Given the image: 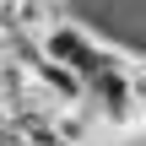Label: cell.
Returning a JSON list of instances; mask_svg holds the SVG:
<instances>
[{
    "label": "cell",
    "mask_w": 146,
    "mask_h": 146,
    "mask_svg": "<svg viewBox=\"0 0 146 146\" xmlns=\"http://www.w3.org/2000/svg\"><path fill=\"white\" fill-rule=\"evenodd\" d=\"M0 146H33L22 135V125H11V119H0Z\"/></svg>",
    "instance_id": "3957f363"
},
{
    "label": "cell",
    "mask_w": 146,
    "mask_h": 146,
    "mask_svg": "<svg viewBox=\"0 0 146 146\" xmlns=\"http://www.w3.org/2000/svg\"><path fill=\"white\" fill-rule=\"evenodd\" d=\"M0 54H5V27H0Z\"/></svg>",
    "instance_id": "5b68a950"
},
{
    "label": "cell",
    "mask_w": 146,
    "mask_h": 146,
    "mask_svg": "<svg viewBox=\"0 0 146 146\" xmlns=\"http://www.w3.org/2000/svg\"><path fill=\"white\" fill-rule=\"evenodd\" d=\"M5 11H11V0H0V16H5Z\"/></svg>",
    "instance_id": "277c9868"
},
{
    "label": "cell",
    "mask_w": 146,
    "mask_h": 146,
    "mask_svg": "<svg viewBox=\"0 0 146 146\" xmlns=\"http://www.w3.org/2000/svg\"><path fill=\"white\" fill-rule=\"evenodd\" d=\"M130 98H135V119L146 135V60H135V70H130Z\"/></svg>",
    "instance_id": "7a4b0ae2"
},
{
    "label": "cell",
    "mask_w": 146,
    "mask_h": 146,
    "mask_svg": "<svg viewBox=\"0 0 146 146\" xmlns=\"http://www.w3.org/2000/svg\"><path fill=\"white\" fill-rule=\"evenodd\" d=\"M11 33H22V38H43L49 27H60V22H70V0H11Z\"/></svg>",
    "instance_id": "6da1fadb"
}]
</instances>
